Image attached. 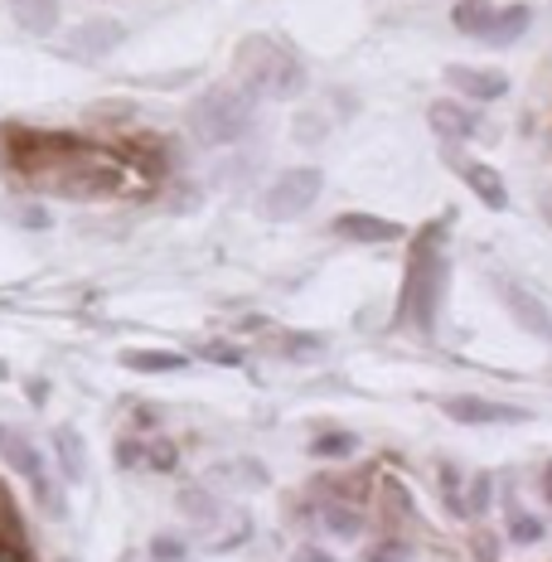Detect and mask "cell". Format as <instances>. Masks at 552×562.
Listing matches in <instances>:
<instances>
[{
    "label": "cell",
    "instance_id": "obj_1",
    "mask_svg": "<svg viewBox=\"0 0 552 562\" xmlns=\"http://www.w3.org/2000/svg\"><path fill=\"white\" fill-rule=\"evenodd\" d=\"M451 224L455 214H441L417 233H407V262H403V286H397V325H413L417 335H437V315L451 286Z\"/></svg>",
    "mask_w": 552,
    "mask_h": 562
},
{
    "label": "cell",
    "instance_id": "obj_2",
    "mask_svg": "<svg viewBox=\"0 0 552 562\" xmlns=\"http://www.w3.org/2000/svg\"><path fill=\"white\" fill-rule=\"evenodd\" d=\"M252 112H257V102L238 83H214L190 102L184 126H190V136L199 146H233V140H243L252 132Z\"/></svg>",
    "mask_w": 552,
    "mask_h": 562
},
{
    "label": "cell",
    "instance_id": "obj_3",
    "mask_svg": "<svg viewBox=\"0 0 552 562\" xmlns=\"http://www.w3.org/2000/svg\"><path fill=\"white\" fill-rule=\"evenodd\" d=\"M320 194H325V170H315V166H291V170H281L277 180L267 184L262 209H267V218H272V224H291V218L311 214Z\"/></svg>",
    "mask_w": 552,
    "mask_h": 562
},
{
    "label": "cell",
    "instance_id": "obj_4",
    "mask_svg": "<svg viewBox=\"0 0 552 562\" xmlns=\"http://www.w3.org/2000/svg\"><path fill=\"white\" fill-rule=\"evenodd\" d=\"M126 44V25L112 15H98V20H83V25H74L64 34V44H58V54L68 58V64H83V68H98L102 58H112L116 49Z\"/></svg>",
    "mask_w": 552,
    "mask_h": 562
},
{
    "label": "cell",
    "instance_id": "obj_5",
    "mask_svg": "<svg viewBox=\"0 0 552 562\" xmlns=\"http://www.w3.org/2000/svg\"><path fill=\"white\" fill-rule=\"evenodd\" d=\"M281 44L272 34H248V40L238 44V54H233V83L248 92L252 102L267 98V88H272V68L281 64Z\"/></svg>",
    "mask_w": 552,
    "mask_h": 562
},
{
    "label": "cell",
    "instance_id": "obj_6",
    "mask_svg": "<svg viewBox=\"0 0 552 562\" xmlns=\"http://www.w3.org/2000/svg\"><path fill=\"white\" fill-rule=\"evenodd\" d=\"M441 413L461 427H519L533 413L519 403H499V397H480V393H451L441 397Z\"/></svg>",
    "mask_w": 552,
    "mask_h": 562
},
{
    "label": "cell",
    "instance_id": "obj_7",
    "mask_svg": "<svg viewBox=\"0 0 552 562\" xmlns=\"http://www.w3.org/2000/svg\"><path fill=\"white\" fill-rule=\"evenodd\" d=\"M330 233L345 243H359V248H393V243L407 238V224L383 214H363V209H349V214L330 218Z\"/></svg>",
    "mask_w": 552,
    "mask_h": 562
},
{
    "label": "cell",
    "instance_id": "obj_8",
    "mask_svg": "<svg viewBox=\"0 0 552 562\" xmlns=\"http://www.w3.org/2000/svg\"><path fill=\"white\" fill-rule=\"evenodd\" d=\"M499 301H504V311H509V321L519 325L528 339L552 345V311H548V301H538L528 286H519V281H499Z\"/></svg>",
    "mask_w": 552,
    "mask_h": 562
},
{
    "label": "cell",
    "instance_id": "obj_9",
    "mask_svg": "<svg viewBox=\"0 0 552 562\" xmlns=\"http://www.w3.org/2000/svg\"><path fill=\"white\" fill-rule=\"evenodd\" d=\"M446 88L461 92V98L475 102V108H489V102H504V98H509V78H504L499 68L451 64V68H446Z\"/></svg>",
    "mask_w": 552,
    "mask_h": 562
},
{
    "label": "cell",
    "instance_id": "obj_10",
    "mask_svg": "<svg viewBox=\"0 0 552 562\" xmlns=\"http://www.w3.org/2000/svg\"><path fill=\"white\" fill-rule=\"evenodd\" d=\"M427 126L437 132L441 146H465V140H475L480 132H485V122H480V116L470 112L465 102H455V98L427 102Z\"/></svg>",
    "mask_w": 552,
    "mask_h": 562
},
{
    "label": "cell",
    "instance_id": "obj_11",
    "mask_svg": "<svg viewBox=\"0 0 552 562\" xmlns=\"http://www.w3.org/2000/svg\"><path fill=\"white\" fill-rule=\"evenodd\" d=\"M311 499H339V505L363 509L373 499V471H320L305 485Z\"/></svg>",
    "mask_w": 552,
    "mask_h": 562
},
{
    "label": "cell",
    "instance_id": "obj_12",
    "mask_svg": "<svg viewBox=\"0 0 552 562\" xmlns=\"http://www.w3.org/2000/svg\"><path fill=\"white\" fill-rule=\"evenodd\" d=\"M49 451H54V471L64 485H83L88 480V441L74 422H58L49 431Z\"/></svg>",
    "mask_w": 552,
    "mask_h": 562
},
{
    "label": "cell",
    "instance_id": "obj_13",
    "mask_svg": "<svg viewBox=\"0 0 552 562\" xmlns=\"http://www.w3.org/2000/svg\"><path fill=\"white\" fill-rule=\"evenodd\" d=\"M455 175L470 184V194H475L489 214H504V209H509V184H504V175L495 166H485V160H461Z\"/></svg>",
    "mask_w": 552,
    "mask_h": 562
},
{
    "label": "cell",
    "instance_id": "obj_14",
    "mask_svg": "<svg viewBox=\"0 0 552 562\" xmlns=\"http://www.w3.org/2000/svg\"><path fill=\"white\" fill-rule=\"evenodd\" d=\"M0 461L25 480V485H34L40 475H49V456L34 447L25 431H0Z\"/></svg>",
    "mask_w": 552,
    "mask_h": 562
},
{
    "label": "cell",
    "instance_id": "obj_15",
    "mask_svg": "<svg viewBox=\"0 0 552 562\" xmlns=\"http://www.w3.org/2000/svg\"><path fill=\"white\" fill-rule=\"evenodd\" d=\"M315 514H311V529L320 533H335L345 538V543H354V538H363V509L354 505H339V499H311Z\"/></svg>",
    "mask_w": 552,
    "mask_h": 562
},
{
    "label": "cell",
    "instance_id": "obj_16",
    "mask_svg": "<svg viewBox=\"0 0 552 562\" xmlns=\"http://www.w3.org/2000/svg\"><path fill=\"white\" fill-rule=\"evenodd\" d=\"M528 30H533V5H523V0H519V5L495 10V20H489V30L480 34V40H485L489 49H514Z\"/></svg>",
    "mask_w": 552,
    "mask_h": 562
},
{
    "label": "cell",
    "instance_id": "obj_17",
    "mask_svg": "<svg viewBox=\"0 0 552 562\" xmlns=\"http://www.w3.org/2000/svg\"><path fill=\"white\" fill-rule=\"evenodd\" d=\"M174 509H180L190 524H199V529H214V524H223V514H228L209 485H184L180 495H174Z\"/></svg>",
    "mask_w": 552,
    "mask_h": 562
},
{
    "label": "cell",
    "instance_id": "obj_18",
    "mask_svg": "<svg viewBox=\"0 0 552 562\" xmlns=\"http://www.w3.org/2000/svg\"><path fill=\"white\" fill-rule=\"evenodd\" d=\"M116 364L132 373H184L190 369V355H180V349H122Z\"/></svg>",
    "mask_w": 552,
    "mask_h": 562
},
{
    "label": "cell",
    "instance_id": "obj_19",
    "mask_svg": "<svg viewBox=\"0 0 552 562\" xmlns=\"http://www.w3.org/2000/svg\"><path fill=\"white\" fill-rule=\"evenodd\" d=\"M305 88H311V68L286 49L281 54V64L272 68V88H267V98L272 102H296V98H305Z\"/></svg>",
    "mask_w": 552,
    "mask_h": 562
},
{
    "label": "cell",
    "instance_id": "obj_20",
    "mask_svg": "<svg viewBox=\"0 0 552 562\" xmlns=\"http://www.w3.org/2000/svg\"><path fill=\"white\" fill-rule=\"evenodd\" d=\"M311 456L315 461H325V465H345V461H354L359 456V437L354 431H345V427H325V431H315L311 437Z\"/></svg>",
    "mask_w": 552,
    "mask_h": 562
},
{
    "label": "cell",
    "instance_id": "obj_21",
    "mask_svg": "<svg viewBox=\"0 0 552 562\" xmlns=\"http://www.w3.org/2000/svg\"><path fill=\"white\" fill-rule=\"evenodd\" d=\"M373 499H379V514H383V524H387L393 533H397V529H407V524H417L413 495H407V490L397 485V480H383L379 495H373Z\"/></svg>",
    "mask_w": 552,
    "mask_h": 562
},
{
    "label": "cell",
    "instance_id": "obj_22",
    "mask_svg": "<svg viewBox=\"0 0 552 562\" xmlns=\"http://www.w3.org/2000/svg\"><path fill=\"white\" fill-rule=\"evenodd\" d=\"M325 355H330V335H320V330H286L281 335V359H291V364H320Z\"/></svg>",
    "mask_w": 552,
    "mask_h": 562
},
{
    "label": "cell",
    "instance_id": "obj_23",
    "mask_svg": "<svg viewBox=\"0 0 552 562\" xmlns=\"http://www.w3.org/2000/svg\"><path fill=\"white\" fill-rule=\"evenodd\" d=\"M15 10V25L25 30V34H54L58 30V0H20V5H10Z\"/></svg>",
    "mask_w": 552,
    "mask_h": 562
},
{
    "label": "cell",
    "instance_id": "obj_24",
    "mask_svg": "<svg viewBox=\"0 0 552 562\" xmlns=\"http://www.w3.org/2000/svg\"><path fill=\"white\" fill-rule=\"evenodd\" d=\"M140 471L174 475L180 471V447L170 437H140Z\"/></svg>",
    "mask_w": 552,
    "mask_h": 562
},
{
    "label": "cell",
    "instance_id": "obj_25",
    "mask_svg": "<svg viewBox=\"0 0 552 562\" xmlns=\"http://www.w3.org/2000/svg\"><path fill=\"white\" fill-rule=\"evenodd\" d=\"M30 499H34V509H40L44 519H58V524L68 519V495H64V480L40 475V480H34V485H30Z\"/></svg>",
    "mask_w": 552,
    "mask_h": 562
},
{
    "label": "cell",
    "instance_id": "obj_26",
    "mask_svg": "<svg viewBox=\"0 0 552 562\" xmlns=\"http://www.w3.org/2000/svg\"><path fill=\"white\" fill-rule=\"evenodd\" d=\"M489 20H495L489 0H455V10H451V25L461 30L465 40H480V34L489 30Z\"/></svg>",
    "mask_w": 552,
    "mask_h": 562
},
{
    "label": "cell",
    "instance_id": "obj_27",
    "mask_svg": "<svg viewBox=\"0 0 552 562\" xmlns=\"http://www.w3.org/2000/svg\"><path fill=\"white\" fill-rule=\"evenodd\" d=\"M461 505H465V519H485L489 505H495V475L489 471H475L461 485Z\"/></svg>",
    "mask_w": 552,
    "mask_h": 562
},
{
    "label": "cell",
    "instance_id": "obj_28",
    "mask_svg": "<svg viewBox=\"0 0 552 562\" xmlns=\"http://www.w3.org/2000/svg\"><path fill=\"white\" fill-rule=\"evenodd\" d=\"M291 136H296L301 146H325V140H330V112L301 108L296 116H291Z\"/></svg>",
    "mask_w": 552,
    "mask_h": 562
},
{
    "label": "cell",
    "instance_id": "obj_29",
    "mask_svg": "<svg viewBox=\"0 0 552 562\" xmlns=\"http://www.w3.org/2000/svg\"><path fill=\"white\" fill-rule=\"evenodd\" d=\"M194 359H204V364H218V369H243V364H248V349L233 345V339H199Z\"/></svg>",
    "mask_w": 552,
    "mask_h": 562
},
{
    "label": "cell",
    "instance_id": "obj_30",
    "mask_svg": "<svg viewBox=\"0 0 552 562\" xmlns=\"http://www.w3.org/2000/svg\"><path fill=\"white\" fill-rule=\"evenodd\" d=\"M88 116H92V126H108V132H116V136H126L136 126V108H132V102H98Z\"/></svg>",
    "mask_w": 552,
    "mask_h": 562
},
{
    "label": "cell",
    "instance_id": "obj_31",
    "mask_svg": "<svg viewBox=\"0 0 552 562\" xmlns=\"http://www.w3.org/2000/svg\"><path fill=\"white\" fill-rule=\"evenodd\" d=\"M146 558H150V562H194V558H190V538L174 533V529H166V533L150 538Z\"/></svg>",
    "mask_w": 552,
    "mask_h": 562
},
{
    "label": "cell",
    "instance_id": "obj_32",
    "mask_svg": "<svg viewBox=\"0 0 552 562\" xmlns=\"http://www.w3.org/2000/svg\"><path fill=\"white\" fill-rule=\"evenodd\" d=\"M10 218H15L25 233H49L54 228V214L40 204V199H15V204H10Z\"/></svg>",
    "mask_w": 552,
    "mask_h": 562
},
{
    "label": "cell",
    "instance_id": "obj_33",
    "mask_svg": "<svg viewBox=\"0 0 552 562\" xmlns=\"http://www.w3.org/2000/svg\"><path fill=\"white\" fill-rule=\"evenodd\" d=\"M252 533H257L252 514H243V509H228V529H223V538H214V553H233V548H243V543H248Z\"/></svg>",
    "mask_w": 552,
    "mask_h": 562
},
{
    "label": "cell",
    "instance_id": "obj_34",
    "mask_svg": "<svg viewBox=\"0 0 552 562\" xmlns=\"http://www.w3.org/2000/svg\"><path fill=\"white\" fill-rule=\"evenodd\" d=\"M543 519L538 514H523V509H509V529H504V538L509 543H543Z\"/></svg>",
    "mask_w": 552,
    "mask_h": 562
},
{
    "label": "cell",
    "instance_id": "obj_35",
    "mask_svg": "<svg viewBox=\"0 0 552 562\" xmlns=\"http://www.w3.org/2000/svg\"><path fill=\"white\" fill-rule=\"evenodd\" d=\"M199 204H204V190H199L194 180H174L166 190V209H170V214H194Z\"/></svg>",
    "mask_w": 552,
    "mask_h": 562
},
{
    "label": "cell",
    "instance_id": "obj_36",
    "mask_svg": "<svg viewBox=\"0 0 552 562\" xmlns=\"http://www.w3.org/2000/svg\"><path fill=\"white\" fill-rule=\"evenodd\" d=\"M311 514H315V505H311V495H281V524L286 529H311Z\"/></svg>",
    "mask_w": 552,
    "mask_h": 562
},
{
    "label": "cell",
    "instance_id": "obj_37",
    "mask_svg": "<svg viewBox=\"0 0 552 562\" xmlns=\"http://www.w3.org/2000/svg\"><path fill=\"white\" fill-rule=\"evenodd\" d=\"M363 562H413V548L403 543V538H379V543H369L363 548Z\"/></svg>",
    "mask_w": 552,
    "mask_h": 562
},
{
    "label": "cell",
    "instance_id": "obj_38",
    "mask_svg": "<svg viewBox=\"0 0 552 562\" xmlns=\"http://www.w3.org/2000/svg\"><path fill=\"white\" fill-rule=\"evenodd\" d=\"M470 553H475V562H499L504 558V538L495 529L470 533Z\"/></svg>",
    "mask_w": 552,
    "mask_h": 562
},
{
    "label": "cell",
    "instance_id": "obj_39",
    "mask_svg": "<svg viewBox=\"0 0 552 562\" xmlns=\"http://www.w3.org/2000/svg\"><path fill=\"white\" fill-rule=\"evenodd\" d=\"M112 461H116V471H140V437H136V431H126V437H116Z\"/></svg>",
    "mask_w": 552,
    "mask_h": 562
},
{
    "label": "cell",
    "instance_id": "obj_40",
    "mask_svg": "<svg viewBox=\"0 0 552 562\" xmlns=\"http://www.w3.org/2000/svg\"><path fill=\"white\" fill-rule=\"evenodd\" d=\"M233 475L243 480V485H272V475H267V465L262 461H252V456H243V461H233Z\"/></svg>",
    "mask_w": 552,
    "mask_h": 562
},
{
    "label": "cell",
    "instance_id": "obj_41",
    "mask_svg": "<svg viewBox=\"0 0 552 562\" xmlns=\"http://www.w3.org/2000/svg\"><path fill=\"white\" fill-rule=\"evenodd\" d=\"M136 437H150V431H160V422H166V417H160V407L156 403H136Z\"/></svg>",
    "mask_w": 552,
    "mask_h": 562
},
{
    "label": "cell",
    "instance_id": "obj_42",
    "mask_svg": "<svg viewBox=\"0 0 552 562\" xmlns=\"http://www.w3.org/2000/svg\"><path fill=\"white\" fill-rule=\"evenodd\" d=\"M291 562H339L330 548H320V543H301L296 553H291Z\"/></svg>",
    "mask_w": 552,
    "mask_h": 562
},
{
    "label": "cell",
    "instance_id": "obj_43",
    "mask_svg": "<svg viewBox=\"0 0 552 562\" xmlns=\"http://www.w3.org/2000/svg\"><path fill=\"white\" fill-rule=\"evenodd\" d=\"M25 397L34 407H44L49 403V379H25Z\"/></svg>",
    "mask_w": 552,
    "mask_h": 562
},
{
    "label": "cell",
    "instance_id": "obj_44",
    "mask_svg": "<svg viewBox=\"0 0 552 562\" xmlns=\"http://www.w3.org/2000/svg\"><path fill=\"white\" fill-rule=\"evenodd\" d=\"M335 102H339V116H354L359 112V98L349 88H335Z\"/></svg>",
    "mask_w": 552,
    "mask_h": 562
},
{
    "label": "cell",
    "instance_id": "obj_45",
    "mask_svg": "<svg viewBox=\"0 0 552 562\" xmlns=\"http://www.w3.org/2000/svg\"><path fill=\"white\" fill-rule=\"evenodd\" d=\"M543 499H548V505H552V461L543 465Z\"/></svg>",
    "mask_w": 552,
    "mask_h": 562
},
{
    "label": "cell",
    "instance_id": "obj_46",
    "mask_svg": "<svg viewBox=\"0 0 552 562\" xmlns=\"http://www.w3.org/2000/svg\"><path fill=\"white\" fill-rule=\"evenodd\" d=\"M116 562H140V553H136V548H126V553L116 558Z\"/></svg>",
    "mask_w": 552,
    "mask_h": 562
},
{
    "label": "cell",
    "instance_id": "obj_47",
    "mask_svg": "<svg viewBox=\"0 0 552 562\" xmlns=\"http://www.w3.org/2000/svg\"><path fill=\"white\" fill-rule=\"evenodd\" d=\"M10 379V364H5V359H0V383H5Z\"/></svg>",
    "mask_w": 552,
    "mask_h": 562
},
{
    "label": "cell",
    "instance_id": "obj_48",
    "mask_svg": "<svg viewBox=\"0 0 552 562\" xmlns=\"http://www.w3.org/2000/svg\"><path fill=\"white\" fill-rule=\"evenodd\" d=\"M0 499H10V490H5V485H0Z\"/></svg>",
    "mask_w": 552,
    "mask_h": 562
},
{
    "label": "cell",
    "instance_id": "obj_49",
    "mask_svg": "<svg viewBox=\"0 0 552 562\" xmlns=\"http://www.w3.org/2000/svg\"><path fill=\"white\" fill-rule=\"evenodd\" d=\"M64 562H78V558H64Z\"/></svg>",
    "mask_w": 552,
    "mask_h": 562
},
{
    "label": "cell",
    "instance_id": "obj_50",
    "mask_svg": "<svg viewBox=\"0 0 552 562\" xmlns=\"http://www.w3.org/2000/svg\"><path fill=\"white\" fill-rule=\"evenodd\" d=\"M10 5H20V0H10Z\"/></svg>",
    "mask_w": 552,
    "mask_h": 562
},
{
    "label": "cell",
    "instance_id": "obj_51",
    "mask_svg": "<svg viewBox=\"0 0 552 562\" xmlns=\"http://www.w3.org/2000/svg\"><path fill=\"white\" fill-rule=\"evenodd\" d=\"M0 431H5V427H0Z\"/></svg>",
    "mask_w": 552,
    "mask_h": 562
}]
</instances>
